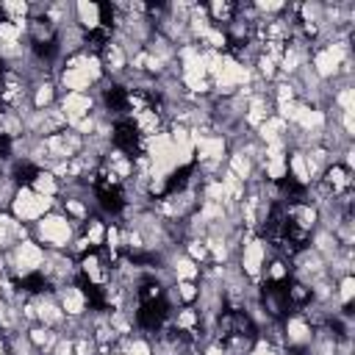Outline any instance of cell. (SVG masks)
<instances>
[{
  "mask_svg": "<svg viewBox=\"0 0 355 355\" xmlns=\"http://www.w3.org/2000/svg\"><path fill=\"white\" fill-rule=\"evenodd\" d=\"M72 236H75L72 222L61 211H50L39 222L31 225V239L36 244H42L44 250H67L69 241H72Z\"/></svg>",
  "mask_w": 355,
  "mask_h": 355,
  "instance_id": "obj_1",
  "label": "cell"
},
{
  "mask_svg": "<svg viewBox=\"0 0 355 355\" xmlns=\"http://www.w3.org/2000/svg\"><path fill=\"white\" fill-rule=\"evenodd\" d=\"M42 263H44V247L36 244L33 239H25L14 250L6 252V269H8V277L14 280H28L39 275Z\"/></svg>",
  "mask_w": 355,
  "mask_h": 355,
  "instance_id": "obj_2",
  "label": "cell"
},
{
  "mask_svg": "<svg viewBox=\"0 0 355 355\" xmlns=\"http://www.w3.org/2000/svg\"><path fill=\"white\" fill-rule=\"evenodd\" d=\"M53 208H55V197H44V194H36L31 186H19L8 205V214L22 225H33Z\"/></svg>",
  "mask_w": 355,
  "mask_h": 355,
  "instance_id": "obj_3",
  "label": "cell"
},
{
  "mask_svg": "<svg viewBox=\"0 0 355 355\" xmlns=\"http://www.w3.org/2000/svg\"><path fill=\"white\" fill-rule=\"evenodd\" d=\"M236 258H239L236 263H239V269L244 272V277L252 280V283H261L263 266H266V261L272 258V252H269V244H266L261 236H250V239H244V244H241V250H239Z\"/></svg>",
  "mask_w": 355,
  "mask_h": 355,
  "instance_id": "obj_4",
  "label": "cell"
},
{
  "mask_svg": "<svg viewBox=\"0 0 355 355\" xmlns=\"http://www.w3.org/2000/svg\"><path fill=\"white\" fill-rule=\"evenodd\" d=\"M61 311L69 316V319H83L89 313V294L78 286V283H64L58 288H53Z\"/></svg>",
  "mask_w": 355,
  "mask_h": 355,
  "instance_id": "obj_5",
  "label": "cell"
},
{
  "mask_svg": "<svg viewBox=\"0 0 355 355\" xmlns=\"http://www.w3.org/2000/svg\"><path fill=\"white\" fill-rule=\"evenodd\" d=\"M58 108H61V114L67 116V125L72 128L75 122H80L83 116H89L94 108H97V103H94V97L86 92H61L58 94Z\"/></svg>",
  "mask_w": 355,
  "mask_h": 355,
  "instance_id": "obj_6",
  "label": "cell"
},
{
  "mask_svg": "<svg viewBox=\"0 0 355 355\" xmlns=\"http://www.w3.org/2000/svg\"><path fill=\"white\" fill-rule=\"evenodd\" d=\"M33 302H36V319H39V324H44L50 330H61L64 327L67 313L61 311V305H58V300H55L53 291L33 294Z\"/></svg>",
  "mask_w": 355,
  "mask_h": 355,
  "instance_id": "obj_7",
  "label": "cell"
},
{
  "mask_svg": "<svg viewBox=\"0 0 355 355\" xmlns=\"http://www.w3.org/2000/svg\"><path fill=\"white\" fill-rule=\"evenodd\" d=\"M313 338V327L305 322V316L300 311H294L291 316L283 319V341L288 349H305Z\"/></svg>",
  "mask_w": 355,
  "mask_h": 355,
  "instance_id": "obj_8",
  "label": "cell"
},
{
  "mask_svg": "<svg viewBox=\"0 0 355 355\" xmlns=\"http://www.w3.org/2000/svg\"><path fill=\"white\" fill-rule=\"evenodd\" d=\"M55 86L61 89V92H92V86H94V80L80 69V67H58V72H55Z\"/></svg>",
  "mask_w": 355,
  "mask_h": 355,
  "instance_id": "obj_9",
  "label": "cell"
},
{
  "mask_svg": "<svg viewBox=\"0 0 355 355\" xmlns=\"http://www.w3.org/2000/svg\"><path fill=\"white\" fill-rule=\"evenodd\" d=\"M324 186H327V191L333 194V197H338V194H344V191H352V172L349 169H344L338 161L336 164H330L324 172H322V178H319Z\"/></svg>",
  "mask_w": 355,
  "mask_h": 355,
  "instance_id": "obj_10",
  "label": "cell"
},
{
  "mask_svg": "<svg viewBox=\"0 0 355 355\" xmlns=\"http://www.w3.org/2000/svg\"><path fill=\"white\" fill-rule=\"evenodd\" d=\"M75 22L86 31V36L94 33V31H100V28L105 25V22H103V6L89 3V0L75 3Z\"/></svg>",
  "mask_w": 355,
  "mask_h": 355,
  "instance_id": "obj_11",
  "label": "cell"
},
{
  "mask_svg": "<svg viewBox=\"0 0 355 355\" xmlns=\"http://www.w3.org/2000/svg\"><path fill=\"white\" fill-rule=\"evenodd\" d=\"M31 105H33V111H47V108L58 105V86H55V80H39L31 89Z\"/></svg>",
  "mask_w": 355,
  "mask_h": 355,
  "instance_id": "obj_12",
  "label": "cell"
},
{
  "mask_svg": "<svg viewBox=\"0 0 355 355\" xmlns=\"http://www.w3.org/2000/svg\"><path fill=\"white\" fill-rule=\"evenodd\" d=\"M286 130H288V125H286L277 114H272L269 119H263V122L255 128V139H258L261 144H272V141L286 139Z\"/></svg>",
  "mask_w": 355,
  "mask_h": 355,
  "instance_id": "obj_13",
  "label": "cell"
},
{
  "mask_svg": "<svg viewBox=\"0 0 355 355\" xmlns=\"http://www.w3.org/2000/svg\"><path fill=\"white\" fill-rule=\"evenodd\" d=\"M28 186H31L36 194H44V197H58V191H61L58 178H55L53 172H47V169H39V172L31 178Z\"/></svg>",
  "mask_w": 355,
  "mask_h": 355,
  "instance_id": "obj_14",
  "label": "cell"
},
{
  "mask_svg": "<svg viewBox=\"0 0 355 355\" xmlns=\"http://www.w3.org/2000/svg\"><path fill=\"white\" fill-rule=\"evenodd\" d=\"M105 222H103V216H89L86 219V225H83V236H86V241L92 244V250H100L103 244H105Z\"/></svg>",
  "mask_w": 355,
  "mask_h": 355,
  "instance_id": "obj_15",
  "label": "cell"
},
{
  "mask_svg": "<svg viewBox=\"0 0 355 355\" xmlns=\"http://www.w3.org/2000/svg\"><path fill=\"white\" fill-rule=\"evenodd\" d=\"M172 286H175V294H178L180 305H194V302H197V294H200L197 280H178V283H172Z\"/></svg>",
  "mask_w": 355,
  "mask_h": 355,
  "instance_id": "obj_16",
  "label": "cell"
},
{
  "mask_svg": "<svg viewBox=\"0 0 355 355\" xmlns=\"http://www.w3.org/2000/svg\"><path fill=\"white\" fill-rule=\"evenodd\" d=\"M352 294H355V277H352V275L338 277V280H336V302H338L341 308H349Z\"/></svg>",
  "mask_w": 355,
  "mask_h": 355,
  "instance_id": "obj_17",
  "label": "cell"
},
{
  "mask_svg": "<svg viewBox=\"0 0 355 355\" xmlns=\"http://www.w3.org/2000/svg\"><path fill=\"white\" fill-rule=\"evenodd\" d=\"M183 252L194 261V263H208L211 258H208V250H205V241L202 239H186V244H183Z\"/></svg>",
  "mask_w": 355,
  "mask_h": 355,
  "instance_id": "obj_18",
  "label": "cell"
},
{
  "mask_svg": "<svg viewBox=\"0 0 355 355\" xmlns=\"http://www.w3.org/2000/svg\"><path fill=\"white\" fill-rule=\"evenodd\" d=\"M280 349L275 347V344H269L266 338H261V336H255V341H252V347H250V352L247 355H277Z\"/></svg>",
  "mask_w": 355,
  "mask_h": 355,
  "instance_id": "obj_19",
  "label": "cell"
}]
</instances>
